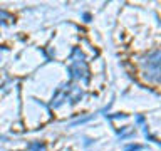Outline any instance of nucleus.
<instances>
[{"instance_id":"nucleus-5","label":"nucleus","mask_w":161,"mask_h":151,"mask_svg":"<svg viewBox=\"0 0 161 151\" xmlns=\"http://www.w3.org/2000/svg\"><path fill=\"white\" fill-rule=\"evenodd\" d=\"M70 59H72L74 62H82V60H84V54L80 52V49L75 47V49L72 50V57H70Z\"/></svg>"},{"instance_id":"nucleus-6","label":"nucleus","mask_w":161,"mask_h":151,"mask_svg":"<svg viewBox=\"0 0 161 151\" xmlns=\"http://www.w3.org/2000/svg\"><path fill=\"white\" fill-rule=\"evenodd\" d=\"M10 19H12V17H10V14H7L5 10H0V25L5 24V22H7V20H10Z\"/></svg>"},{"instance_id":"nucleus-7","label":"nucleus","mask_w":161,"mask_h":151,"mask_svg":"<svg viewBox=\"0 0 161 151\" xmlns=\"http://www.w3.org/2000/svg\"><path fill=\"white\" fill-rule=\"evenodd\" d=\"M138 149H141L139 144H129V146H126V148H124V151H138Z\"/></svg>"},{"instance_id":"nucleus-1","label":"nucleus","mask_w":161,"mask_h":151,"mask_svg":"<svg viewBox=\"0 0 161 151\" xmlns=\"http://www.w3.org/2000/svg\"><path fill=\"white\" fill-rule=\"evenodd\" d=\"M159 59H161V54L159 50H153L149 55H148V62H146V76H148L149 81H159Z\"/></svg>"},{"instance_id":"nucleus-4","label":"nucleus","mask_w":161,"mask_h":151,"mask_svg":"<svg viewBox=\"0 0 161 151\" xmlns=\"http://www.w3.org/2000/svg\"><path fill=\"white\" fill-rule=\"evenodd\" d=\"M27 151H47L44 143H40V141H34V143H30L27 146Z\"/></svg>"},{"instance_id":"nucleus-8","label":"nucleus","mask_w":161,"mask_h":151,"mask_svg":"<svg viewBox=\"0 0 161 151\" xmlns=\"http://www.w3.org/2000/svg\"><path fill=\"white\" fill-rule=\"evenodd\" d=\"M0 52H2V49H0Z\"/></svg>"},{"instance_id":"nucleus-2","label":"nucleus","mask_w":161,"mask_h":151,"mask_svg":"<svg viewBox=\"0 0 161 151\" xmlns=\"http://www.w3.org/2000/svg\"><path fill=\"white\" fill-rule=\"evenodd\" d=\"M67 72L70 74L72 79H84L87 81V67L84 65V62H72L67 67Z\"/></svg>"},{"instance_id":"nucleus-3","label":"nucleus","mask_w":161,"mask_h":151,"mask_svg":"<svg viewBox=\"0 0 161 151\" xmlns=\"http://www.w3.org/2000/svg\"><path fill=\"white\" fill-rule=\"evenodd\" d=\"M70 87H72V86L65 84V86H62V87L57 91V92H55L54 99H52V106H54V108H59L62 103H65L67 99H70Z\"/></svg>"}]
</instances>
